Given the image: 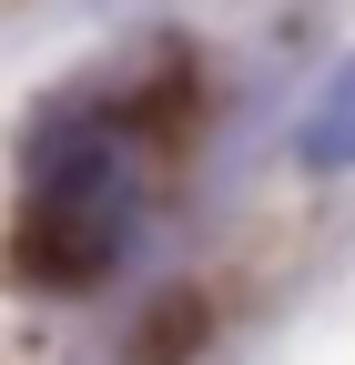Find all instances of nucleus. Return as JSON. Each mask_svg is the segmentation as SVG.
I'll return each instance as SVG.
<instances>
[{
    "label": "nucleus",
    "mask_w": 355,
    "mask_h": 365,
    "mask_svg": "<svg viewBox=\"0 0 355 365\" xmlns=\"http://www.w3.org/2000/svg\"><path fill=\"white\" fill-rule=\"evenodd\" d=\"M294 153H304V173H345V163H355V61L325 81V102L304 112V143H294Z\"/></svg>",
    "instance_id": "f257e3e1"
}]
</instances>
